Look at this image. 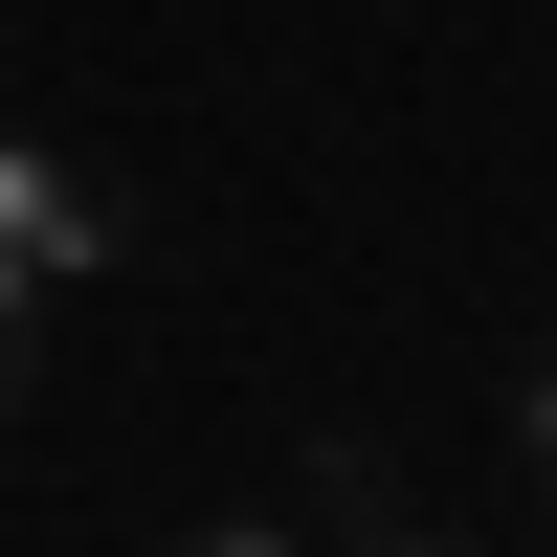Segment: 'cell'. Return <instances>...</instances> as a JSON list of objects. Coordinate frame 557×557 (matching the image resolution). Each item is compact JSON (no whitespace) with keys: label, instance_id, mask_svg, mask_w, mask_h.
Segmentation results:
<instances>
[{"label":"cell","instance_id":"cell-2","mask_svg":"<svg viewBox=\"0 0 557 557\" xmlns=\"http://www.w3.org/2000/svg\"><path fill=\"white\" fill-rule=\"evenodd\" d=\"M312 557H469V535L401 491V446H357V424H335V446H312Z\"/></svg>","mask_w":557,"mask_h":557},{"label":"cell","instance_id":"cell-4","mask_svg":"<svg viewBox=\"0 0 557 557\" xmlns=\"http://www.w3.org/2000/svg\"><path fill=\"white\" fill-rule=\"evenodd\" d=\"M178 557H312V513H201Z\"/></svg>","mask_w":557,"mask_h":557},{"label":"cell","instance_id":"cell-1","mask_svg":"<svg viewBox=\"0 0 557 557\" xmlns=\"http://www.w3.org/2000/svg\"><path fill=\"white\" fill-rule=\"evenodd\" d=\"M0 268H23L45 312H67V290H134V178L67 157L45 112H0Z\"/></svg>","mask_w":557,"mask_h":557},{"label":"cell","instance_id":"cell-3","mask_svg":"<svg viewBox=\"0 0 557 557\" xmlns=\"http://www.w3.org/2000/svg\"><path fill=\"white\" fill-rule=\"evenodd\" d=\"M23 401H45V290L0 268V424H23Z\"/></svg>","mask_w":557,"mask_h":557},{"label":"cell","instance_id":"cell-5","mask_svg":"<svg viewBox=\"0 0 557 557\" xmlns=\"http://www.w3.org/2000/svg\"><path fill=\"white\" fill-rule=\"evenodd\" d=\"M513 446H535V491H557V357H535V380H513Z\"/></svg>","mask_w":557,"mask_h":557}]
</instances>
